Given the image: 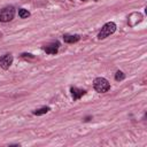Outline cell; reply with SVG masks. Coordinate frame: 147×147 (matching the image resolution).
Segmentation results:
<instances>
[{"label": "cell", "instance_id": "ba28073f", "mask_svg": "<svg viewBox=\"0 0 147 147\" xmlns=\"http://www.w3.org/2000/svg\"><path fill=\"white\" fill-rule=\"evenodd\" d=\"M48 111H49V107H42V108H40V109L34 110V111H33V114H34V115H37V116H39V115L46 114V113H48Z\"/></svg>", "mask_w": 147, "mask_h": 147}, {"label": "cell", "instance_id": "3957f363", "mask_svg": "<svg viewBox=\"0 0 147 147\" xmlns=\"http://www.w3.org/2000/svg\"><path fill=\"white\" fill-rule=\"evenodd\" d=\"M15 15V9L13 6H8L5 7L2 9H0V21L1 22H9L13 20Z\"/></svg>", "mask_w": 147, "mask_h": 147}, {"label": "cell", "instance_id": "52a82bcc", "mask_svg": "<svg viewBox=\"0 0 147 147\" xmlns=\"http://www.w3.org/2000/svg\"><path fill=\"white\" fill-rule=\"evenodd\" d=\"M80 39V36L79 34H65L63 36V40L68 44H72V42H76Z\"/></svg>", "mask_w": 147, "mask_h": 147}, {"label": "cell", "instance_id": "5b68a950", "mask_svg": "<svg viewBox=\"0 0 147 147\" xmlns=\"http://www.w3.org/2000/svg\"><path fill=\"white\" fill-rule=\"evenodd\" d=\"M57 49H59V42L57 41L44 47V51L46 53H48V54H56L57 53Z\"/></svg>", "mask_w": 147, "mask_h": 147}, {"label": "cell", "instance_id": "30bf717a", "mask_svg": "<svg viewBox=\"0 0 147 147\" xmlns=\"http://www.w3.org/2000/svg\"><path fill=\"white\" fill-rule=\"evenodd\" d=\"M125 78V75L122 72V71H117L116 75H115V79L116 80H123Z\"/></svg>", "mask_w": 147, "mask_h": 147}, {"label": "cell", "instance_id": "277c9868", "mask_svg": "<svg viewBox=\"0 0 147 147\" xmlns=\"http://www.w3.org/2000/svg\"><path fill=\"white\" fill-rule=\"evenodd\" d=\"M13 63V55L11 54H5L0 57V67L3 69V70H7L9 69V67Z\"/></svg>", "mask_w": 147, "mask_h": 147}, {"label": "cell", "instance_id": "8992f818", "mask_svg": "<svg viewBox=\"0 0 147 147\" xmlns=\"http://www.w3.org/2000/svg\"><path fill=\"white\" fill-rule=\"evenodd\" d=\"M85 93H86L85 90H80V88H77V87H71V95H72L74 100L80 99Z\"/></svg>", "mask_w": 147, "mask_h": 147}, {"label": "cell", "instance_id": "9c48e42d", "mask_svg": "<svg viewBox=\"0 0 147 147\" xmlns=\"http://www.w3.org/2000/svg\"><path fill=\"white\" fill-rule=\"evenodd\" d=\"M18 16H20L21 18H28V17L30 16V13H29L26 9L21 8V9L18 10Z\"/></svg>", "mask_w": 147, "mask_h": 147}, {"label": "cell", "instance_id": "7a4b0ae2", "mask_svg": "<svg viewBox=\"0 0 147 147\" xmlns=\"http://www.w3.org/2000/svg\"><path fill=\"white\" fill-rule=\"evenodd\" d=\"M115 31H116V24H115L114 22H108V23H106V24L102 26L101 31H100L99 34H98V38H99V39H105V38H107L108 36L113 34Z\"/></svg>", "mask_w": 147, "mask_h": 147}, {"label": "cell", "instance_id": "6da1fadb", "mask_svg": "<svg viewBox=\"0 0 147 147\" xmlns=\"http://www.w3.org/2000/svg\"><path fill=\"white\" fill-rule=\"evenodd\" d=\"M93 86H94V90L96 92H99V93H105V92H107L110 88L109 82L106 78H103V77L95 78L94 82H93Z\"/></svg>", "mask_w": 147, "mask_h": 147}]
</instances>
